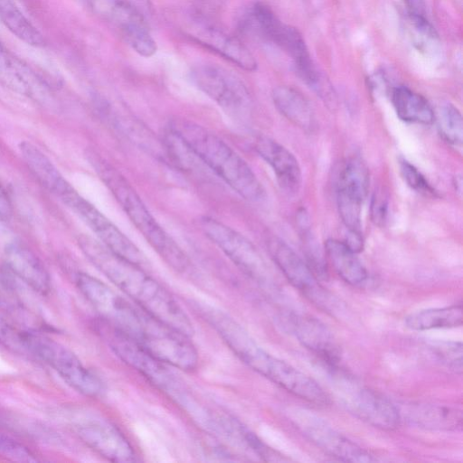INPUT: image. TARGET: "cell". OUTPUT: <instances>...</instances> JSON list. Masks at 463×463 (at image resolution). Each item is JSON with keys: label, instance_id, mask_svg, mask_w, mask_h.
<instances>
[{"label": "cell", "instance_id": "6da1fadb", "mask_svg": "<svg viewBox=\"0 0 463 463\" xmlns=\"http://www.w3.org/2000/svg\"><path fill=\"white\" fill-rule=\"evenodd\" d=\"M76 284L104 322L166 364L184 371L196 368L198 352L189 340L190 336L128 301L91 275L79 273Z\"/></svg>", "mask_w": 463, "mask_h": 463}, {"label": "cell", "instance_id": "7a4b0ae2", "mask_svg": "<svg viewBox=\"0 0 463 463\" xmlns=\"http://www.w3.org/2000/svg\"><path fill=\"white\" fill-rule=\"evenodd\" d=\"M79 245L87 259L134 303L181 333L194 334L193 323L177 300L142 266L89 236H81Z\"/></svg>", "mask_w": 463, "mask_h": 463}, {"label": "cell", "instance_id": "3957f363", "mask_svg": "<svg viewBox=\"0 0 463 463\" xmlns=\"http://www.w3.org/2000/svg\"><path fill=\"white\" fill-rule=\"evenodd\" d=\"M194 308L250 369L305 401L317 405L328 403L326 393L315 380L269 354L228 314L199 302L194 303Z\"/></svg>", "mask_w": 463, "mask_h": 463}, {"label": "cell", "instance_id": "277c9868", "mask_svg": "<svg viewBox=\"0 0 463 463\" xmlns=\"http://www.w3.org/2000/svg\"><path fill=\"white\" fill-rule=\"evenodd\" d=\"M170 131L192 155L249 202H260L265 191L247 162L209 129L184 118L173 119Z\"/></svg>", "mask_w": 463, "mask_h": 463}, {"label": "cell", "instance_id": "5b68a950", "mask_svg": "<svg viewBox=\"0 0 463 463\" xmlns=\"http://www.w3.org/2000/svg\"><path fill=\"white\" fill-rule=\"evenodd\" d=\"M91 164L130 222L165 262L181 274H190L189 258L156 222L128 179L97 155H91Z\"/></svg>", "mask_w": 463, "mask_h": 463}, {"label": "cell", "instance_id": "8992f818", "mask_svg": "<svg viewBox=\"0 0 463 463\" xmlns=\"http://www.w3.org/2000/svg\"><path fill=\"white\" fill-rule=\"evenodd\" d=\"M92 14L111 27L136 52H156L151 33L154 9L150 0H85Z\"/></svg>", "mask_w": 463, "mask_h": 463}, {"label": "cell", "instance_id": "52a82bcc", "mask_svg": "<svg viewBox=\"0 0 463 463\" xmlns=\"http://www.w3.org/2000/svg\"><path fill=\"white\" fill-rule=\"evenodd\" d=\"M99 334L112 352L126 364L138 372L151 383L183 405L188 400L182 383L169 370L168 364L159 360L123 333L102 321Z\"/></svg>", "mask_w": 463, "mask_h": 463}, {"label": "cell", "instance_id": "ba28073f", "mask_svg": "<svg viewBox=\"0 0 463 463\" xmlns=\"http://www.w3.org/2000/svg\"><path fill=\"white\" fill-rule=\"evenodd\" d=\"M247 22L290 56L298 75L309 88L320 81L322 74L313 63L304 38L296 28L282 23L263 3H256L251 7Z\"/></svg>", "mask_w": 463, "mask_h": 463}, {"label": "cell", "instance_id": "9c48e42d", "mask_svg": "<svg viewBox=\"0 0 463 463\" xmlns=\"http://www.w3.org/2000/svg\"><path fill=\"white\" fill-rule=\"evenodd\" d=\"M92 231L103 245L113 252L142 267L147 260L142 251L98 208L81 196L65 180L53 194Z\"/></svg>", "mask_w": 463, "mask_h": 463}, {"label": "cell", "instance_id": "30bf717a", "mask_svg": "<svg viewBox=\"0 0 463 463\" xmlns=\"http://www.w3.org/2000/svg\"><path fill=\"white\" fill-rule=\"evenodd\" d=\"M24 339L28 353L53 368L76 391L90 397L99 396L102 392L100 379L70 349L33 332H24Z\"/></svg>", "mask_w": 463, "mask_h": 463}, {"label": "cell", "instance_id": "8fae6325", "mask_svg": "<svg viewBox=\"0 0 463 463\" xmlns=\"http://www.w3.org/2000/svg\"><path fill=\"white\" fill-rule=\"evenodd\" d=\"M199 222L206 238L245 274L259 283H270V274L266 262L256 247L244 235L212 217L203 216Z\"/></svg>", "mask_w": 463, "mask_h": 463}, {"label": "cell", "instance_id": "7c38bea8", "mask_svg": "<svg viewBox=\"0 0 463 463\" xmlns=\"http://www.w3.org/2000/svg\"><path fill=\"white\" fill-rule=\"evenodd\" d=\"M194 84L232 116H246L251 107L250 92L233 72L215 64H201L192 69Z\"/></svg>", "mask_w": 463, "mask_h": 463}, {"label": "cell", "instance_id": "4fadbf2b", "mask_svg": "<svg viewBox=\"0 0 463 463\" xmlns=\"http://www.w3.org/2000/svg\"><path fill=\"white\" fill-rule=\"evenodd\" d=\"M180 28L190 40L238 67L249 71L257 69V61L250 50L237 37L208 20L204 14L185 15Z\"/></svg>", "mask_w": 463, "mask_h": 463}, {"label": "cell", "instance_id": "5bb4252c", "mask_svg": "<svg viewBox=\"0 0 463 463\" xmlns=\"http://www.w3.org/2000/svg\"><path fill=\"white\" fill-rule=\"evenodd\" d=\"M74 428L80 439L106 459L117 463L136 460L128 439L103 416L86 411L76 420Z\"/></svg>", "mask_w": 463, "mask_h": 463}, {"label": "cell", "instance_id": "9a60e30c", "mask_svg": "<svg viewBox=\"0 0 463 463\" xmlns=\"http://www.w3.org/2000/svg\"><path fill=\"white\" fill-rule=\"evenodd\" d=\"M341 401L358 419L383 430H394L401 421L400 410L381 393L354 384L348 379L342 382Z\"/></svg>", "mask_w": 463, "mask_h": 463}, {"label": "cell", "instance_id": "2e32d148", "mask_svg": "<svg viewBox=\"0 0 463 463\" xmlns=\"http://www.w3.org/2000/svg\"><path fill=\"white\" fill-rule=\"evenodd\" d=\"M267 246L275 264L295 288L320 307L333 309L335 303L332 296L324 290L307 264L284 241L270 237Z\"/></svg>", "mask_w": 463, "mask_h": 463}, {"label": "cell", "instance_id": "e0dca14e", "mask_svg": "<svg viewBox=\"0 0 463 463\" xmlns=\"http://www.w3.org/2000/svg\"><path fill=\"white\" fill-rule=\"evenodd\" d=\"M295 426L320 449L328 455L347 462H372L373 456L336 431L324 420L304 411L293 415Z\"/></svg>", "mask_w": 463, "mask_h": 463}, {"label": "cell", "instance_id": "ac0fdd59", "mask_svg": "<svg viewBox=\"0 0 463 463\" xmlns=\"http://www.w3.org/2000/svg\"><path fill=\"white\" fill-rule=\"evenodd\" d=\"M0 83L37 102H45L50 82L0 43Z\"/></svg>", "mask_w": 463, "mask_h": 463}, {"label": "cell", "instance_id": "d6986e66", "mask_svg": "<svg viewBox=\"0 0 463 463\" xmlns=\"http://www.w3.org/2000/svg\"><path fill=\"white\" fill-rule=\"evenodd\" d=\"M288 326L298 341L319 356L325 363L335 367L340 361L339 345L331 331L319 320L308 316L290 315Z\"/></svg>", "mask_w": 463, "mask_h": 463}, {"label": "cell", "instance_id": "ffe728a7", "mask_svg": "<svg viewBox=\"0 0 463 463\" xmlns=\"http://www.w3.org/2000/svg\"><path fill=\"white\" fill-rule=\"evenodd\" d=\"M254 150L272 168L284 190L288 193L298 191L302 181L301 168L289 150L267 137L255 139Z\"/></svg>", "mask_w": 463, "mask_h": 463}, {"label": "cell", "instance_id": "44dd1931", "mask_svg": "<svg viewBox=\"0 0 463 463\" xmlns=\"http://www.w3.org/2000/svg\"><path fill=\"white\" fill-rule=\"evenodd\" d=\"M5 265L33 290L41 294L50 291L49 274L38 257L25 245L14 241L5 249Z\"/></svg>", "mask_w": 463, "mask_h": 463}, {"label": "cell", "instance_id": "7402d4cb", "mask_svg": "<svg viewBox=\"0 0 463 463\" xmlns=\"http://www.w3.org/2000/svg\"><path fill=\"white\" fill-rule=\"evenodd\" d=\"M272 101L278 111L296 127L311 132L317 126L314 110L306 97L288 86L272 90Z\"/></svg>", "mask_w": 463, "mask_h": 463}, {"label": "cell", "instance_id": "603a6c76", "mask_svg": "<svg viewBox=\"0 0 463 463\" xmlns=\"http://www.w3.org/2000/svg\"><path fill=\"white\" fill-rule=\"evenodd\" d=\"M407 420L427 430H451L462 426V412L455 408L429 404L412 403L401 412Z\"/></svg>", "mask_w": 463, "mask_h": 463}, {"label": "cell", "instance_id": "cb8c5ba5", "mask_svg": "<svg viewBox=\"0 0 463 463\" xmlns=\"http://www.w3.org/2000/svg\"><path fill=\"white\" fill-rule=\"evenodd\" d=\"M325 251L337 275L350 285H360L367 279V271L352 250L344 241L328 239Z\"/></svg>", "mask_w": 463, "mask_h": 463}, {"label": "cell", "instance_id": "d4e9b609", "mask_svg": "<svg viewBox=\"0 0 463 463\" xmlns=\"http://www.w3.org/2000/svg\"><path fill=\"white\" fill-rule=\"evenodd\" d=\"M392 102L397 116L405 122L430 125L434 120V111L428 100L407 87H395Z\"/></svg>", "mask_w": 463, "mask_h": 463}, {"label": "cell", "instance_id": "484cf974", "mask_svg": "<svg viewBox=\"0 0 463 463\" xmlns=\"http://www.w3.org/2000/svg\"><path fill=\"white\" fill-rule=\"evenodd\" d=\"M462 323L461 304L417 311L405 319L406 326L416 331L458 327L461 326Z\"/></svg>", "mask_w": 463, "mask_h": 463}, {"label": "cell", "instance_id": "4316f807", "mask_svg": "<svg viewBox=\"0 0 463 463\" xmlns=\"http://www.w3.org/2000/svg\"><path fill=\"white\" fill-rule=\"evenodd\" d=\"M19 149L32 175L49 192L52 193L65 179L51 159L33 144L21 142Z\"/></svg>", "mask_w": 463, "mask_h": 463}, {"label": "cell", "instance_id": "83f0119b", "mask_svg": "<svg viewBox=\"0 0 463 463\" xmlns=\"http://www.w3.org/2000/svg\"><path fill=\"white\" fill-rule=\"evenodd\" d=\"M369 171L358 157L347 159L340 169L336 194L364 202L369 188Z\"/></svg>", "mask_w": 463, "mask_h": 463}, {"label": "cell", "instance_id": "f1b7e54d", "mask_svg": "<svg viewBox=\"0 0 463 463\" xmlns=\"http://www.w3.org/2000/svg\"><path fill=\"white\" fill-rule=\"evenodd\" d=\"M0 21L17 38L33 46L45 43L43 35L13 0H0Z\"/></svg>", "mask_w": 463, "mask_h": 463}, {"label": "cell", "instance_id": "f546056e", "mask_svg": "<svg viewBox=\"0 0 463 463\" xmlns=\"http://www.w3.org/2000/svg\"><path fill=\"white\" fill-rule=\"evenodd\" d=\"M405 22L409 37L419 51H432L438 46L439 35L425 15L408 13Z\"/></svg>", "mask_w": 463, "mask_h": 463}, {"label": "cell", "instance_id": "4dcf8cb0", "mask_svg": "<svg viewBox=\"0 0 463 463\" xmlns=\"http://www.w3.org/2000/svg\"><path fill=\"white\" fill-rule=\"evenodd\" d=\"M299 227L301 229L304 252L307 259V264L315 276L320 279H326L327 269L325 257L320 250L316 240L311 236L307 216L304 211L298 215Z\"/></svg>", "mask_w": 463, "mask_h": 463}, {"label": "cell", "instance_id": "1f68e13d", "mask_svg": "<svg viewBox=\"0 0 463 463\" xmlns=\"http://www.w3.org/2000/svg\"><path fill=\"white\" fill-rule=\"evenodd\" d=\"M439 129L442 137L456 146L463 140V121L460 111L452 104L444 105L439 115Z\"/></svg>", "mask_w": 463, "mask_h": 463}, {"label": "cell", "instance_id": "d6a6232c", "mask_svg": "<svg viewBox=\"0 0 463 463\" xmlns=\"http://www.w3.org/2000/svg\"><path fill=\"white\" fill-rule=\"evenodd\" d=\"M432 352L438 359L449 369L462 373V343L439 342L431 345Z\"/></svg>", "mask_w": 463, "mask_h": 463}, {"label": "cell", "instance_id": "836d02e7", "mask_svg": "<svg viewBox=\"0 0 463 463\" xmlns=\"http://www.w3.org/2000/svg\"><path fill=\"white\" fill-rule=\"evenodd\" d=\"M0 457L18 462H36L35 455L24 444L0 433Z\"/></svg>", "mask_w": 463, "mask_h": 463}, {"label": "cell", "instance_id": "e575fe53", "mask_svg": "<svg viewBox=\"0 0 463 463\" xmlns=\"http://www.w3.org/2000/svg\"><path fill=\"white\" fill-rule=\"evenodd\" d=\"M0 342L7 348L20 354H28L24 332L14 328L0 314Z\"/></svg>", "mask_w": 463, "mask_h": 463}, {"label": "cell", "instance_id": "d590c367", "mask_svg": "<svg viewBox=\"0 0 463 463\" xmlns=\"http://www.w3.org/2000/svg\"><path fill=\"white\" fill-rule=\"evenodd\" d=\"M400 168L404 181L411 188L428 195L435 194L428 181L413 165L406 160H402L401 161Z\"/></svg>", "mask_w": 463, "mask_h": 463}, {"label": "cell", "instance_id": "8d00e7d4", "mask_svg": "<svg viewBox=\"0 0 463 463\" xmlns=\"http://www.w3.org/2000/svg\"><path fill=\"white\" fill-rule=\"evenodd\" d=\"M388 212V198L383 190H375L371 200V219L377 226H383Z\"/></svg>", "mask_w": 463, "mask_h": 463}, {"label": "cell", "instance_id": "74e56055", "mask_svg": "<svg viewBox=\"0 0 463 463\" xmlns=\"http://www.w3.org/2000/svg\"><path fill=\"white\" fill-rule=\"evenodd\" d=\"M12 216V205L10 200L0 184V223L6 222Z\"/></svg>", "mask_w": 463, "mask_h": 463}, {"label": "cell", "instance_id": "f35d334b", "mask_svg": "<svg viewBox=\"0 0 463 463\" xmlns=\"http://www.w3.org/2000/svg\"><path fill=\"white\" fill-rule=\"evenodd\" d=\"M344 242L354 253H359L364 249V240L361 232L348 231V234Z\"/></svg>", "mask_w": 463, "mask_h": 463}, {"label": "cell", "instance_id": "ab89813d", "mask_svg": "<svg viewBox=\"0 0 463 463\" xmlns=\"http://www.w3.org/2000/svg\"><path fill=\"white\" fill-rule=\"evenodd\" d=\"M226 0H196L200 12L204 14L219 9Z\"/></svg>", "mask_w": 463, "mask_h": 463}, {"label": "cell", "instance_id": "60d3db41", "mask_svg": "<svg viewBox=\"0 0 463 463\" xmlns=\"http://www.w3.org/2000/svg\"><path fill=\"white\" fill-rule=\"evenodd\" d=\"M408 8L409 13L425 15V0H404Z\"/></svg>", "mask_w": 463, "mask_h": 463}, {"label": "cell", "instance_id": "b9f144b4", "mask_svg": "<svg viewBox=\"0 0 463 463\" xmlns=\"http://www.w3.org/2000/svg\"><path fill=\"white\" fill-rule=\"evenodd\" d=\"M454 185H455V189L458 193L461 194V190H462V179H461V175H457L454 177Z\"/></svg>", "mask_w": 463, "mask_h": 463}]
</instances>
